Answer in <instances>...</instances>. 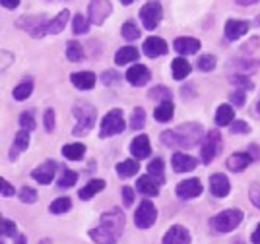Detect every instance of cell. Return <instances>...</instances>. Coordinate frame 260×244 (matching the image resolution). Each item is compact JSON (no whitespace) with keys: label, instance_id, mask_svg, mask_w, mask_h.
Here are the masks:
<instances>
[{"label":"cell","instance_id":"6da1fadb","mask_svg":"<svg viewBox=\"0 0 260 244\" xmlns=\"http://www.w3.org/2000/svg\"><path fill=\"white\" fill-rule=\"evenodd\" d=\"M122 229H124V215L119 210H113L101 215V223L89 231V236L98 244H117Z\"/></svg>","mask_w":260,"mask_h":244},{"label":"cell","instance_id":"7a4b0ae2","mask_svg":"<svg viewBox=\"0 0 260 244\" xmlns=\"http://www.w3.org/2000/svg\"><path fill=\"white\" fill-rule=\"evenodd\" d=\"M202 138V126L188 122L183 126L175 128V130H167L161 134V142L169 148H181V149H190Z\"/></svg>","mask_w":260,"mask_h":244},{"label":"cell","instance_id":"3957f363","mask_svg":"<svg viewBox=\"0 0 260 244\" xmlns=\"http://www.w3.org/2000/svg\"><path fill=\"white\" fill-rule=\"evenodd\" d=\"M241 221H243V212L241 210H225V212L217 213L216 217L210 219V227L216 233L225 234L231 233L233 229H237Z\"/></svg>","mask_w":260,"mask_h":244},{"label":"cell","instance_id":"277c9868","mask_svg":"<svg viewBox=\"0 0 260 244\" xmlns=\"http://www.w3.org/2000/svg\"><path fill=\"white\" fill-rule=\"evenodd\" d=\"M74 115L78 118V124L72 130V134L74 136H84L93 126L95 117H98V111L91 105H87V103H78V105H74Z\"/></svg>","mask_w":260,"mask_h":244},{"label":"cell","instance_id":"5b68a950","mask_svg":"<svg viewBox=\"0 0 260 244\" xmlns=\"http://www.w3.org/2000/svg\"><path fill=\"white\" fill-rule=\"evenodd\" d=\"M124 115L120 109H113L109 111L103 122H101V130H99V136L101 138H109V136H117L124 130Z\"/></svg>","mask_w":260,"mask_h":244},{"label":"cell","instance_id":"8992f818","mask_svg":"<svg viewBox=\"0 0 260 244\" xmlns=\"http://www.w3.org/2000/svg\"><path fill=\"white\" fill-rule=\"evenodd\" d=\"M221 149V134L217 130H210L208 132L206 140L202 142V148H200V155H202V163H212L216 159V155Z\"/></svg>","mask_w":260,"mask_h":244},{"label":"cell","instance_id":"52a82bcc","mask_svg":"<svg viewBox=\"0 0 260 244\" xmlns=\"http://www.w3.org/2000/svg\"><path fill=\"white\" fill-rule=\"evenodd\" d=\"M113 12V6L109 0H91L87 4V20L95 25H101Z\"/></svg>","mask_w":260,"mask_h":244},{"label":"cell","instance_id":"ba28073f","mask_svg":"<svg viewBox=\"0 0 260 244\" xmlns=\"http://www.w3.org/2000/svg\"><path fill=\"white\" fill-rule=\"evenodd\" d=\"M161 16H163V10H161V4H159V2H148V4L140 10L142 23H144V27L150 29V31H153V29L159 25Z\"/></svg>","mask_w":260,"mask_h":244},{"label":"cell","instance_id":"9c48e42d","mask_svg":"<svg viewBox=\"0 0 260 244\" xmlns=\"http://www.w3.org/2000/svg\"><path fill=\"white\" fill-rule=\"evenodd\" d=\"M155 219H157V210H155V205L152 202H142L138 205V210H136V215H134V223L136 227H140V229H148V227H152L155 223Z\"/></svg>","mask_w":260,"mask_h":244},{"label":"cell","instance_id":"30bf717a","mask_svg":"<svg viewBox=\"0 0 260 244\" xmlns=\"http://www.w3.org/2000/svg\"><path fill=\"white\" fill-rule=\"evenodd\" d=\"M200 194H202V182L198 179H188V181H183L177 184V196L181 200H192Z\"/></svg>","mask_w":260,"mask_h":244},{"label":"cell","instance_id":"8fae6325","mask_svg":"<svg viewBox=\"0 0 260 244\" xmlns=\"http://www.w3.org/2000/svg\"><path fill=\"white\" fill-rule=\"evenodd\" d=\"M150 70L144 66V64H134V66H130L128 72H126V80H128V84L136 85V87H142V85H146L150 82Z\"/></svg>","mask_w":260,"mask_h":244},{"label":"cell","instance_id":"7c38bea8","mask_svg":"<svg viewBox=\"0 0 260 244\" xmlns=\"http://www.w3.org/2000/svg\"><path fill=\"white\" fill-rule=\"evenodd\" d=\"M163 244H190V233L181 225H175L165 233Z\"/></svg>","mask_w":260,"mask_h":244},{"label":"cell","instance_id":"4fadbf2b","mask_svg":"<svg viewBox=\"0 0 260 244\" xmlns=\"http://www.w3.org/2000/svg\"><path fill=\"white\" fill-rule=\"evenodd\" d=\"M210 188H212V194L216 198H225L231 190V184H229L228 177L221 175V172H216L210 177Z\"/></svg>","mask_w":260,"mask_h":244},{"label":"cell","instance_id":"5bb4252c","mask_svg":"<svg viewBox=\"0 0 260 244\" xmlns=\"http://www.w3.org/2000/svg\"><path fill=\"white\" fill-rule=\"evenodd\" d=\"M169 51L167 49V43L163 41L161 37H148L146 41H144V53L146 56H150V58H157V56H161Z\"/></svg>","mask_w":260,"mask_h":244},{"label":"cell","instance_id":"9a60e30c","mask_svg":"<svg viewBox=\"0 0 260 244\" xmlns=\"http://www.w3.org/2000/svg\"><path fill=\"white\" fill-rule=\"evenodd\" d=\"M175 172H188V170H194L198 165V159H194L192 155H184V153H175L173 159H171Z\"/></svg>","mask_w":260,"mask_h":244},{"label":"cell","instance_id":"2e32d148","mask_svg":"<svg viewBox=\"0 0 260 244\" xmlns=\"http://www.w3.org/2000/svg\"><path fill=\"white\" fill-rule=\"evenodd\" d=\"M249 21H243V20H229L225 23V37L229 41H235L239 37H243L245 33L249 31Z\"/></svg>","mask_w":260,"mask_h":244},{"label":"cell","instance_id":"e0dca14e","mask_svg":"<svg viewBox=\"0 0 260 244\" xmlns=\"http://www.w3.org/2000/svg\"><path fill=\"white\" fill-rule=\"evenodd\" d=\"M130 153H132L136 159H146V157L152 153V146H150L148 136H138V138H134V142L130 144Z\"/></svg>","mask_w":260,"mask_h":244},{"label":"cell","instance_id":"ac0fdd59","mask_svg":"<svg viewBox=\"0 0 260 244\" xmlns=\"http://www.w3.org/2000/svg\"><path fill=\"white\" fill-rule=\"evenodd\" d=\"M173 47L179 54H184V56H186V54L198 53L200 41H198V39H192V37H179V39H175Z\"/></svg>","mask_w":260,"mask_h":244},{"label":"cell","instance_id":"d6986e66","mask_svg":"<svg viewBox=\"0 0 260 244\" xmlns=\"http://www.w3.org/2000/svg\"><path fill=\"white\" fill-rule=\"evenodd\" d=\"M159 184L161 182L157 181L152 175H146V177H140L138 179V192H142L144 196H157L159 194Z\"/></svg>","mask_w":260,"mask_h":244},{"label":"cell","instance_id":"ffe728a7","mask_svg":"<svg viewBox=\"0 0 260 244\" xmlns=\"http://www.w3.org/2000/svg\"><path fill=\"white\" fill-rule=\"evenodd\" d=\"M54 170H56V165H54L53 161H47L45 165H39L37 169L33 170L31 177L39 182V184H49V182L53 181Z\"/></svg>","mask_w":260,"mask_h":244},{"label":"cell","instance_id":"44dd1931","mask_svg":"<svg viewBox=\"0 0 260 244\" xmlns=\"http://www.w3.org/2000/svg\"><path fill=\"white\" fill-rule=\"evenodd\" d=\"M29 148V132L27 130H20L16 134V140H14V148L10 151V159L16 161L18 159V151H23V149Z\"/></svg>","mask_w":260,"mask_h":244},{"label":"cell","instance_id":"7402d4cb","mask_svg":"<svg viewBox=\"0 0 260 244\" xmlns=\"http://www.w3.org/2000/svg\"><path fill=\"white\" fill-rule=\"evenodd\" d=\"M70 80L78 89H91L95 85V76L91 72H76V74L70 76Z\"/></svg>","mask_w":260,"mask_h":244},{"label":"cell","instance_id":"603a6c76","mask_svg":"<svg viewBox=\"0 0 260 244\" xmlns=\"http://www.w3.org/2000/svg\"><path fill=\"white\" fill-rule=\"evenodd\" d=\"M250 153H233L228 159V167L235 172H241L243 169H247V165H250Z\"/></svg>","mask_w":260,"mask_h":244},{"label":"cell","instance_id":"cb8c5ba5","mask_svg":"<svg viewBox=\"0 0 260 244\" xmlns=\"http://www.w3.org/2000/svg\"><path fill=\"white\" fill-rule=\"evenodd\" d=\"M175 115V107L171 101H161L159 107L155 109V113H153V117L155 120H159V122H169Z\"/></svg>","mask_w":260,"mask_h":244},{"label":"cell","instance_id":"d4e9b609","mask_svg":"<svg viewBox=\"0 0 260 244\" xmlns=\"http://www.w3.org/2000/svg\"><path fill=\"white\" fill-rule=\"evenodd\" d=\"M138 60V51L134 47H122L119 53L115 54V62L119 66H124L128 62H136Z\"/></svg>","mask_w":260,"mask_h":244},{"label":"cell","instance_id":"484cf974","mask_svg":"<svg viewBox=\"0 0 260 244\" xmlns=\"http://www.w3.org/2000/svg\"><path fill=\"white\" fill-rule=\"evenodd\" d=\"M171 68H173V78L175 80H184L186 76L190 74V62H186V58H175L173 64H171Z\"/></svg>","mask_w":260,"mask_h":244},{"label":"cell","instance_id":"4316f807","mask_svg":"<svg viewBox=\"0 0 260 244\" xmlns=\"http://www.w3.org/2000/svg\"><path fill=\"white\" fill-rule=\"evenodd\" d=\"M84 153H86V146L84 144H68V146L62 148V155L70 161H80L84 157Z\"/></svg>","mask_w":260,"mask_h":244},{"label":"cell","instance_id":"83f0119b","mask_svg":"<svg viewBox=\"0 0 260 244\" xmlns=\"http://www.w3.org/2000/svg\"><path fill=\"white\" fill-rule=\"evenodd\" d=\"M233 117H235V113H233L231 105H219L217 107V113H216V124H219V126H228V124H231Z\"/></svg>","mask_w":260,"mask_h":244},{"label":"cell","instance_id":"f1b7e54d","mask_svg":"<svg viewBox=\"0 0 260 244\" xmlns=\"http://www.w3.org/2000/svg\"><path fill=\"white\" fill-rule=\"evenodd\" d=\"M68 16H70V12L68 10H62L53 21H49L47 23V33H60L64 29L66 21H68Z\"/></svg>","mask_w":260,"mask_h":244},{"label":"cell","instance_id":"f546056e","mask_svg":"<svg viewBox=\"0 0 260 244\" xmlns=\"http://www.w3.org/2000/svg\"><path fill=\"white\" fill-rule=\"evenodd\" d=\"M105 188V182L103 181H91V182H87L86 186L80 190V198L82 200H89V198H93L98 192H101Z\"/></svg>","mask_w":260,"mask_h":244},{"label":"cell","instance_id":"4dcf8cb0","mask_svg":"<svg viewBox=\"0 0 260 244\" xmlns=\"http://www.w3.org/2000/svg\"><path fill=\"white\" fill-rule=\"evenodd\" d=\"M117 172H119V177L122 179H128V177H134L136 172H138V163L134 159H126L119 163L117 165Z\"/></svg>","mask_w":260,"mask_h":244},{"label":"cell","instance_id":"1f68e13d","mask_svg":"<svg viewBox=\"0 0 260 244\" xmlns=\"http://www.w3.org/2000/svg\"><path fill=\"white\" fill-rule=\"evenodd\" d=\"M66 56H68L70 62H82V58H84L82 45L76 41H68V45H66Z\"/></svg>","mask_w":260,"mask_h":244},{"label":"cell","instance_id":"d6a6232c","mask_svg":"<svg viewBox=\"0 0 260 244\" xmlns=\"http://www.w3.org/2000/svg\"><path fill=\"white\" fill-rule=\"evenodd\" d=\"M78 181V175L74 170L70 169H60V177H58V186L60 188H70V186H74Z\"/></svg>","mask_w":260,"mask_h":244},{"label":"cell","instance_id":"836d02e7","mask_svg":"<svg viewBox=\"0 0 260 244\" xmlns=\"http://www.w3.org/2000/svg\"><path fill=\"white\" fill-rule=\"evenodd\" d=\"M33 91V82L31 80H25L23 84L16 85L14 87V99H18V101H23V99H27V97L31 95Z\"/></svg>","mask_w":260,"mask_h":244},{"label":"cell","instance_id":"e575fe53","mask_svg":"<svg viewBox=\"0 0 260 244\" xmlns=\"http://www.w3.org/2000/svg\"><path fill=\"white\" fill-rule=\"evenodd\" d=\"M146 124V113H144V109H134V113H132V118H130V128L132 130H140L144 128Z\"/></svg>","mask_w":260,"mask_h":244},{"label":"cell","instance_id":"d590c367","mask_svg":"<svg viewBox=\"0 0 260 244\" xmlns=\"http://www.w3.org/2000/svg\"><path fill=\"white\" fill-rule=\"evenodd\" d=\"M122 37L124 39H128V41H134V39H138L140 37V31H138V27H136V23L134 21H126L124 25H122Z\"/></svg>","mask_w":260,"mask_h":244},{"label":"cell","instance_id":"8d00e7d4","mask_svg":"<svg viewBox=\"0 0 260 244\" xmlns=\"http://www.w3.org/2000/svg\"><path fill=\"white\" fill-rule=\"evenodd\" d=\"M214 68H216V56H212V54H202V56L198 58V70L210 72V70H214Z\"/></svg>","mask_w":260,"mask_h":244},{"label":"cell","instance_id":"74e56055","mask_svg":"<svg viewBox=\"0 0 260 244\" xmlns=\"http://www.w3.org/2000/svg\"><path fill=\"white\" fill-rule=\"evenodd\" d=\"M70 207H72L70 198H58V200H54V202L51 203V212L53 213H66V212H70Z\"/></svg>","mask_w":260,"mask_h":244},{"label":"cell","instance_id":"f35d334b","mask_svg":"<svg viewBox=\"0 0 260 244\" xmlns=\"http://www.w3.org/2000/svg\"><path fill=\"white\" fill-rule=\"evenodd\" d=\"M163 169H165V165H163L161 159H153L150 165H148V170H150V175L155 177L159 182H163Z\"/></svg>","mask_w":260,"mask_h":244},{"label":"cell","instance_id":"ab89813d","mask_svg":"<svg viewBox=\"0 0 260 244\" xmlns=\"http://www.w3.org/2000/svg\"><path fill=\"white\" fill-rule=\"evenodd\" d=\"M87 25H89V20H86V18H84V16H80V14H76V16H74V21H72L74 33H78V35H84V33L87 31Z\"/></svg>","mask_w":260,"mask_h":244},{"label":"cell","instance_id":"60d3db41","mask_svg":"<svg viewBox=\"0 0 260 244\" xmlns=\"http://www.w3.org/2000/svg\"><path fill=\"white\" fill-rule=\"evenodd\" d=\"M231 82L237 85L239 89H245V91H247V89H252V87H254V85H252V82H250V80L245 74L231 76Z\"/></svg>","mask_w":260,"mask_h":244},{"label":"cell","instance_id":"b9f144b4","mask_svg":"<svg viewBox=\"0 0 260 244\" xmlns=\"http://www.w3.org/2000/svg\"><path fill=\"white\" fill-rule=\"evenodd\" d=\"M150 97H152V99H163V101H171V91L159 85V87H153L152 91H150Z\"/></svg>","mask_w":260,"mask_h":244},{"label":"cell","instance_id":"7bdbcfd3","mask_svg":"<svg viewBox=\"0 0 260 244\" xmlns=\"http://www.w3.org/2000/svg\"><path fill=\"white\" fill-rule=\"evenodd\" d=\"M231 105H237V107H243L245 105V101H247V91L245 89H237L235 93H231Z\"/></svg>","mask_w":260,"mask_h":244},{"label":"cell","instance_id":"ee69618b","mask_svg":"<svg viewBox=\"0 0 260 244\" xmlns=\"http://www.w3.org/2000/svg\"><path fill=\"white\" fill-rule=\"evenodd\" d=\"M20 200H22L23 203H33L35 200H37V192L33 190V188H23L22 192H20Z\"/></svg>","mask_w":260,"mask_h":244},{"label":"cell","instance_id":"f6af8a7d","mask_svg":"<svg viewBox=\"0 0 260 244\" xmlns=\"http://www.w3.org/2000/svg\"><path fill=\"white\" fill-rule=\"evenodd\" d=\"M231 132H235V134H249L250 126L245 120H235V122H231Z\"/></svg>","mask_w":260,"mask_h":244},{"label":"cell","instance_id":"bcb514c9","mask_svg":"<svg viewBox=\"0 0 260 244\" xmlns=\"http://www.w3.org/2000/svg\"><path fill=\"white\" fill-rule=\"evenodd\" d=\"M43 122H45V130H47V132H53L54 130V109H47V111H45Z\"/></svg>","mask_w":260,"mask_h":244},{"label":"cell","instance_id":"7dc6e473","mask_svg":"<svg viewBox=\"0 0 260 244\" xmlns=\"http://www.w3.org/2000/svg\"><path fill=\"white\" fill-rule=\"evenodd\" d=\"M0 227H2V234H4V236H14V234H16V223H14V221L2 219V221H0Z\"/></svg>","mask_w":260,"mask_h":244},{"label":"cell","instance_id":"c3c4849f","mask_svg":"<svg viewBox=\"0 0 260 244\" xmlns=\"http://www.w3.org/2000/svg\"><path fill=\"white\" fill-rule=\"evenodd\" d=\"M20 124H22L23 130H33L35 128V118H33L31 113H23L20 117Z\"/></svg>","mask_w":260,"mask_h":244},{"label":"cell","instance_id":"681fc988","mask_svg":"<svg viewBox=\"0 0 260 244\" xmlns=\"http://www.w3.org/2000/svg\"><path fill=\"white\" fill-rule=\"evenodd\" d=\"M250 202L260 210V186L258 184H252V186H250Z\"/></svg>","mask_w":260,"mask_h":244},{"label":"cell","instance_id":"f907efd6","mask_svg":"<svg viewBox=\"0 0 260 244\" xmlns=\"http://www.w3.org/2000/svg\"><path fill=\"white\" fill-rule=\"evenodd\" d=\"M119 78H120V76L117 74V72H105L101 80H103V84H105V85H115L117 82H119Z\"/></svg>","mask_w":260,"mask_h":244},{"label":"cell","instance_id":"816d5d0a","mask_svg":"<svg viewBox=\"0 0 260 244\" xmlns=\"http://www.w3.org/2000/svg\"><path fill=\"white\" fill-rule=\"evenodd\" d=\"M122 198H124V203H126V205H132V202H134V192H132L130 186H124V188H122Z\"/></svg>","mask_w":260,"mask_h":244},{"label":"cell","instance_id":"f5cc1de1","mask_svg":"<svg viewBox=\"0 0 260 244\" xmlns=\"http://www.w3.org/2000/svg\"><path fill=\"white\" fill-rule=\"evenodd\" d=\"M14 194V186L8 181H2V196H12Z\"/></svg>","mask_w":260,"mask_h":244},{"label":"cell","instance_id":"db71d44e","mask_svg":"<svg viewBox=\"0 0 260 244\" xmlns=\"http://www.w3.org/2000/svg\"><path fill=\"white\" fill-rule=\"evenodd\" d=\"M2 4H4V8H10V10H14V8L20 4V0H2Z\"/></svg>","mask_w":260,"mask_h":244},{"label":"cell","instance_id":"11a10c76","mask_svg":"<svg viewBox=\"0 0 260 244\" xmlns=\"http://www.w3.org/2000/svg\"><path fill=\"white\" fill-rule=\"evenodd\" d=\"M252 244H260V225L254 229V233H252Z\"/></svg>","mask_w":260,"mask_h":244},{"label":"cell","instance_id":"9f6ffc18","mask_svg":"<svg viewBox=\"0 0 260 244\" xmlns=\"http://www.w3.org/2000/svg\"><path fill=\"white\" fill-rule=\"evenodd\" d=\"M258 0H237V4H241V6H250V4H256Z\"/></svg>","mask_w":260,"mask_h":244},{"label":"cell","instance_id":"6f0895ef","mask_svg":"<svg viewBox=\"0 0 260 244\" xmlns=\"http://www.w3.org/2000/svg\"><path fill=\"white\" fill-rule=\"evenodd\" d=\"M16 244H25V236H23V234H18V242Z\"/></svg>","mask_w":260,"mask_h":244},{"label":"cell","instance_id":"680465c9","mask_svg":"<svg viewBox=\"0 0 260 244\" xmlns=\"http://www.w3.org/2000/svg\"><path fill=\"white\" fill-rule=\"evenodd\" d=\"M120 2H122V4H124V6H128V4H132V2H134V0H120Z\"/></svg>","mask_w":260,"mask_h":244},{"label":"cell","instance_id":"91938a15","mask_svg":"<svg viewBox=\"0 0 260 244\" xmlns=\"http://www.w3.org/2000/svg\"><path fill=\"white\" fill-rule=\"evenodd\" d=\"M39 244H53V242H51L49 238H45V240H41V242H39Z\"/></svg>","mask_w":260,"mask_h":244},{"label":"cell","instance_id":"94428289","mask_svg":"<svg viewBox=\"0 0 260 244\" xmlns=\"http://www.w3.org/2000/svg\"><path fill=\"white\" fill-rule=\"evenodd\" d=\"M254 23H256V25H258V27H260V16H258V18H256V20H254Z\"/></svg>","mask_w":260,"mask_h":244},{"label":"cell","instance_id":"6125c7cd","mask_svg":"<svg viewBox=\"0 0 260 244\" xmlns=\"http://www.w3.org/2000/svg\"><path fill=\"white\" fill-rule=\"evenodd\" d=\"M258 115H260V101H258Z\"/></svg>","mask_w":260,"mask_h":244},{"label":"cell","instance_id":"be15d7a7","mask_svg":"<svg viewBox=\"0 0 260 244\" xmlns=\"http://www.w3.org/2000/svg\"><path fill=\"white\" fill-rule=\"evenodd\" d=\"M2 244H4V242H2Z\"/></svg>","mask_w":260,"mask_h":244}]
</instances>
